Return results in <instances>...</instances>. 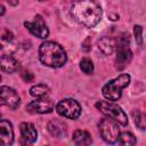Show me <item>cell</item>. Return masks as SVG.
Here are the masks:
<instances>
[{
	"instance_id": "24",
	"label": "cell",
	"mask_w": 146,
	"mask_h": 146,
	"mask_svg": "<svg viewBox=\"0 0 146 146\" xmlns=\"http://www.w3.org/2000/svg\"><path fill=\"white\" fill-rule=\"evenodd\" d=\"M3 13H5V7L1 6V15H3Z\"/></svg>"
},
{
	"instance_id": "9",
	"label": "cell",
	"mask_w": 146,
	"mask_h": 146,
	"mask_svg": "<svg viewBox=\"0 0 146 146\" xmlns=\"http://www.w3.org/2000/svg\"><path fill=\"white\" fill-rule=\"evenodd\" d=\"M26 29L35 36L40 39H46L49 35V30L47 27L46 22L40 15H36L33 19V22H25L24 23Z\"/></svg>"
},
{
	"instance_id": "16",
	"label": "cell",
	"mask_w": 146,
	"mask_h": 146,
	"mask_svg": "<svg viewBox=\"0 0 146 146\" xmlns=\"http://www.w3.org/2000/svg\"><path fill=\"white\" fill-rule=\"evenodd\" d=\"M116 43L115 40L108 36H104L99 40V49L105 54V55H111L115 50Z\"/></svg>"
},
{
	"instance_id": "11",
	"label": "cell",
	"mask_w": 146,
	"mask_h": 146,
	"mask_svg": "<svg viewBox=\"0 0 146 146\" xmlns=\"http://www.w3.org/2000/svg\"><path fill=\"white\" fill-rule=\"evenodd\" d=\"M14 141V130L11 124L6 121L1 120L0 122V143L3 146H9Z\"/></svg>"
},
{
	"instance_id": "13",
	"label": "cell",
	"mask_w": 146,
	"mask_h": 146,
	"mask_svg": "<svg viewBox=\"0 0 146 146\" xmlns=\"http://www.w3.org/2000/svg\"><path fill=\"white\" fill-rule=\"evenodd\" d=\"M2 71L7 73H13L18 68V62L10 55H2L0 59Z\"/></svg>"
},
{
	"instance_id": "8",
	"label": "cell",
	"mask_w": 146,
	"mask_h": 146,
	"mask_svg": "<svg viewBox=\"0 0 146 146\" xmlns=\"http://www.w3.org/2000/svg\"><path fill=\"white\" fill-rule=\"evenodd\" d=\"M55 105L51 99L48 97H42V98H36L35 100H32L31 103L27 104L26 110L30 113L33 114H44V113H50L54 110Z\"/></svg>"
},
{
	"instance_id": "25",
	"label": "cell",
	"mask_w": 146,
	"mask_h": 146,
	"mask_svg": "<svg viewBox=\"0 0 146 146\" xmlns=\"http://www.w3.org/2000/svg\"><path fill=\"white\" fill-rule=\"evenodd\" d=\"M39 1H46V0H39Z\"/></svg>"
},
{
	"instance_id": "21",
	"label": "cell",
	"mask_w": 146,
	"mask_h": 146,
	"mask_svg": "<svg viewBox=\"0 0 146 146\" xmlns=\"http://www.w3.org/2000/svg\"><path fill=\"white\" fill-rule=\"evenodd\" d=\"M133 33H135V38H136V41H137V43L138 44H141V42H143V29H141V26L140 25H136L135 26V29H133Z\"/></svg>"
},
{
	"instance_id": "10",
	"label": "cell",
	"mask_w": 146,
	"mask_h": 146,
	"mask_svg": "<svg viewBox=\"0 0 146 146\" xmlns=\"http://www.w3.org/2000/svg\"><path fill=\"white\" fill-rule=\"evenodd\" d=\"M131 50L129 47V38H127V35L124 34L117 44V49H116V63L117 65H120V67H123L127 63L130 62L131 59Z\"/></svg>"
},
{
	"instance_id": "18",
	"label": "cell",
	"mask_w": 146,
	"mask_h": 146,
	"mask_svg": "<svg viewBox=\"0 0 146 146\" xmlns=\"http://www.w3.org/2000/svg\"><path fill=\"white\" fill-rule=\"evenodd\" d=\"M132 119L135 121V124L139 129L146 130V113H143V112L136 110L132 112Z\"/></svg>"
},
{
	"instance_id": "15",
	"label": "cell",
	"mask_w": 146,
	"mask_h": 146,
	"mask_svg": "<svg viewBox=\"0 0 146 146\" xmlns=\"http://www.w3.org/2000/svg\"><path fill=\"white\" fill-rule=\"evenodd\" d=\"M73 140L79 146H87L92 143L91 136L84 130H75L73 133Z\"/></svg>"
},
{
	"instance_id": "17",
	"label": "cell",
	"mask_w": 146,
	"mask_h": 146,
	"mask_svg": "<svg viewBox=\"0 0 146 146\" xmlns=\"http://www.w3.org/2000/svg\"><path fill=\"white\" fill-rule=\"evenodd\" d=\"M30 94H31V96H33L35 98L47 97L49 94V88L44 84H36L30 89Z\"/></svg>"
},
{
	"instance_id": "5",
	"label": "cell",
	"mask_w": 146,
	"mask_h": 146,
	"mask_svg": "<svg viewBox=\"0 0 146 146\" xmlns=\"http://www.w3.org/2000/svg\"><path fill=\"white\" fill-rule=\"evenodd\" d=\"M98 127H99L100 136L103 137V139L106 143L113 144L119 140L120 130H119V123L115 120L107 116L106 119H103L99 122Z\"/></svg>"
},
{
	"instance_id": "6",
	"label": "cell",
	"mask_w": 146,
	"mask_h": 146,
	"mask_svg": "<svg viewBox=\"0 0 146 146\" xmlns=\"http://www.w3.org/2000/svg\"><path fill=\"white\" fill-rule=\"evenodd\" d=\"M56 111L60 116L71 119V120L78 119L81 114L80 104L75 99H72V98H66V99L59 100L58 104L56 105Z\"/></svg>"
},
{
	"instance_id": "3",
	"label": "cell",
	"mask_w": 146,
	"mask_h": 146,
	"mask_svg": "<svg viewBox=\"0 0 146 146\" xmlns=\"http://www.w3.org/2000/svg\"><path fill=\"white\" fill-rule=\"evenodd\" d=\"M129 83H130V76L128 74H121L114 80L107 82L103 87V96L110 102L117 100L122 95V90Z\"/></svg>"
},
{
	"instance_id": "14",
	"label": "cell",
	"mask_w": 146,
	"mask_h": 146,
	"mask_svg": "<svg viewBox=\"0 0 146 146\" xmlns=\"http://www.w3.org/2000/svg\"><path fill=\"white\" fill-rule=\"evenodd\" d=\"M48 130L54 137H57V138H60L66 135V125L62 121H58V120L49 122Z\"/></svg>"
},
{
	"instance_id": "1",
	"label": "cell",
	"mask_w": 146,
	"mask_h": 146,
	"mask_svg": "<svg viewBox=\"0 0 146 146\" xmlns=\"http://www.w3.org/2000/svg\"><path fill=\"white\" fill-rule=\"evenodd\" d=\"M71 14L81 25L94 27L102 18V8L95 0H76L72 5Z\"/></svg>"
},
{
	"instance_id": "7",
	"label": "cell",
	"mask_w": 146,
	"mask_h": 146,
	"mask_svg": "<svg viewBox=\"0 0 146 146\" xmlns=\"http://www.w3.org/2000/svg\"><path fill=\"white\" fill-rule=\"evenodd\" d=\"M0 103L1 105H5L11 110H15L19 106L21 98L13 88L2 86L0 88Z\"/></svg>"
},
{
	"instance_id": "20",
	"label": "cell",
	"mask_w": 146,
	"mask_h": 146,
	"mask_svg": "<svg viewBox=\"0 0 146 146\" xmlns=\"http://www.w3.org/2000/svg\"><path fill=\"white\" fill-rule=\"evenodd\" d=\"M80 68L82 70V72H84L87 74L92 73V71H94V63H92V60L89 59V58H83L80 62Z\"/></svg>"
},
{
	"instance_id": "4",
	"label": "cell",
	"mask_w": 146,
	"mask_h": 146,
	"mask_svg": "<svg viewBox=\"0 0 146 146\" xmlns=\"http://www.w3.org/2000/svg\"><path fill=\"white\" fill-rule=\"evenodd\" d=\"M97 108L106 116L115 120L119 124L121 125H127L128 124V117H127V114L123 112V110L114 104V103H111V102H106V100H102V102H98L96 104Z\"/></svg>"
},
{
	"instance_id": "23",
	"label": "cell",
	"mask_w": 146,
	"mask_h": 146,
	"mask_svg": "<svg viewBox=\"0 0 146 146\" xmlns=\"http://www.w3.org/2000/svg\"><path fill=\"white\" fill-rule=\"evenodd\" d=\"M10 5H13V6H16L17 3H18V0H7Z\"/></svg>"
},
{
	"instance_id": "2",
	"label": "cell",
	"mask_w": 146,
	"mask_h": 146,
	"mask_svg": "<svg viewBox=\"0 0 146 146\" xmlns=\"http://www.w3.org/2000/svg\"><path fill=\"white\" fill-rule=\"evenodd\" d=\"M39 58L43 65L49 67H60L67 60L65 50L54 41L41 43L39 48Z\"/></svg>"
},
{
	"instance_id": "12",
	"label": "cell",
	"mask_w": 146,
	"mask_h": 146,
	"mask_svg": "<svg viewBox=\"0 0 146 146\" xmlns=\"http://www.w3.org/2000/svg\"><path fill=\"white\" fill-rule=\"evenodd\" d=\"M21 136L24 144H33L36 139V130L32 123L23 122L21 124Z\"/></svg>"
},
{
	"instance_id": "19",
	"label": "cell",
	"mask_w": 146,
	"mask_h": 146,
	"mask_svg": "<svg viewBox=\"0 0 146 146\" xmlns=\"http://www.w3.org/2000/svg\"><path fill=\"white\" fill-rule=\"evenodd\" d=\"M119 141L121 144H123V145H135L136 144V138H135V136L131 132L124 131V132L120 133Z\"/></svg>"
},
{
	"instance_id": "22",
	"label": "cell",
	"mask_w": 146,
	"mask_h": 146,
	"mask_svg": "<svg viewBox=\"0 0 146 146\" xmlns=\"http://www.w3.org/2000/svg\"><path fill=\"white\" fill-rule=\"evenodd\" d=\"M23 79H24L26 82H29V81H31V80L33 79V75H32L30 72H24V73H23Z\"/></svg>"
}]
</instances>
